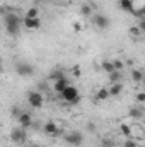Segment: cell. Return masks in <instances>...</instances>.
<instances>
[{"mask_svg": "<svg viewBox=\"0 0 145 147\" xmlns=\"http://www.w3.org/2000/svg\"><path fill=\"white\" fill-rule=\"evenodd\" d=\"M3 24H5V31L9 36H17L22 26V17H19L14 12H7L3 17Z\"/></svg>", "mask_w": 145, "mask_h": 147, "instance_id": "6da1fadb", "label": "cell"}, {"mask_svg": "<svg viewBox=\"0 0 145 147\" xmlns=\"http://www.w3.org/2000/svg\"><path fill=\"white\" fill-rule=\"evenodd\" d=\"M60 98L63 99V101H67V103H70V105H77L79 101H80V94H79V91H77V87L75 86H67L62 92H60Z\"/></svg>", "mask_w": 145, "mask_h": 147, "instance_id": "7a4b0ae2", "label": "cell"}, {"mask_svg": "<svg viewBox=\"0 0 145 147\" xmlns=\"http://www.w3.org/2000/svg\"><path fill=\"white\" fill-rule=\"evenodd\" d=\"M63 140H65V144H68L70 147H80L84 144V135H82L80 132L73 130V132H68V134L63 137Z\"/></svg>", "mask_w": 145, "mask_h": 147, "instance_id": "3957f363", "label": "cell"}, {"mask_svg": "<svg viewBox=\"0 0 145 147\" xmlns=\"http://www.w3.org/2000/svg\"><path fill=\"white\" fill-rule=\"evenodd\" d=\"M28 103H29V106L31 108H41L43 106V103H44V98H43V94L39 92V91H31L29 94H28Z\"/></svg>", "mask_w": 145, "mask_h": 147, "instance_id": "277c9868", "label": "cell"}, {"mask_svg": "<svg viewBox=\"0 0 145 147\" xmlns=\"http://www.w3.org/2000/svg\"><path fill=\"white\" fill-rule=\"evenodd\" d=\"M10 140H12L14 144H24V142L28 140L26 128H22V127H17V128H14V130L10 132Z\"/></svg>", "mask_w": 145, "mask_h": 147, "instance_id": "5b68a950", "label": "cell"}, {"mask_svg": "<svg viewBox=\"0 0 145 147\" xmlns=\"http://www.w3.org/2000/svg\"><path fill=\"white\" fill-rule=\"evenodd\" d=\"M15 72H17V75H21V77H31L34 74V67L31 63L19 62V63H15Z\"/></svg>", "mask_w": 145, "mask_h": 147, "instance_id": "8992f818", "label": "cell"}, {"mask_svg": "<svg viewBox=\"0 0 145 147\" xmlns=\"http://www.w3.org/2000/svg\"><path fill=\"white\" fill-rule=\"evenodd\" d=\"M92 22H94V26H96L97 29H101V31H104V29L109 28V17L104 16V14H96V16L92 17Z\"/></svg>", "mask_w": 145, "mask_h": 147, "instance_id": "52a82bcc", "label": "cell"}, {"mask_svg": "<svg viewBox=\"0 0 145 147\" xmlns=\"http://www.w3.org/2000/svg\"><path fill=\"white\" fill-rule=\"evenodd\" d=\"M43 132H44L46 135H60V134H62V128H60L55 121H46V123L43 125Z\"/></svg>", "mask_w": 145, "mask_h": 147, "instance_id": "ba28073f", "label": "cell"}, {"mask_svg": "<svg viewBox=\"0 0 145 147\" xmlns=\"http://www.w3.org/2000/svg\"><path fill=\"white\" fill-rule=\"evenodd\" d=\"M17 121H19V127H22V128H29L31 125H33V118H31V113H28V111H22L19 116H17Z\"/></svg>", "mask_w": 145, "mask_h": 147, "instance_id": "9c48e42d", "label": "cell"}, {"mask_svg": "<svg viewBox=\"0 0 145 147\" xmlns=\"http://www.w3.org/2000/svg\"><path fill=\"white\" fill-rule=\"evenodd\" d=\"M22 26H24L26 29L36 31V29L41 28V21H39V17H34V19H31V17H22Z\"/></svg>", "mask_w": 145, "mask_h": 147, "instance_id": "30bf717a", "label": "cell"}, {"mask_svg": "<svg viewBox=\"0 0 145 147\" xmlns=\"http://www.w3.org/2000/svg\"><path fill=\"white\" fill-rule=\"evenodd\" d=\"M67 86H70V80H68L67 77H63V79H60V80H55V82H53V91H55L56 94H60Z\"/></svg>", "mask_w": 145, "mask_h": 147, "instance_id": "8fae6325", "label": "cell"}, {"mask_svg": "<svg viewBox=\"0 0 145 147\" xmlns=\"http://www.w3.org/2000/svg\"><path fill=\"white\" fill-rule=\"evenodd\" d=\"M118 5H119L121 10H125V12H128V14H132L133 9H135V2H133V0H119Z\"/></svg>", "mask_w": 145, "mask_h": 147, "instance_id": "7c38bea8", "label": "cell"}, {"mask_svg": "<svg viewBox=\"0 0 145 147\" xmlns=\"http://www.w3.org/2000/svg\"><path fill=\"white\" fill-rule=\"evenodd\" d=\"M108 91H109V96L116 98V96H119V94H121V91H123V84H121V82L111 84V87H108Z\"/></svg>", "mask_w": 145, "mask_h": 147, "instance_id": "4fadbf2b", "label": "cell"}, {"mask_svg": "<svg viewBox=\"0 0 145 147\" xmlns=\"http://www.w3.org/2000/svg\"><path fill=\"white\" fill-rule=\"evenodd\" d=\"M130 116L133 118V120H140V118H144V115H145V111L140 108V106H133V108H130Z\"/></svg>", "mask_w": 145, "mask_h": 147, "instance_id": "5bb4252c", "label": "cell"}, {"mask_svg": "<svg viewBox=\"0 0 145 147\" xmlns=\"http://www.w3.org/2000/svg\"><path fill=\"white\" fill-rule=\"evenodd\" d=\"M108 98H109V91H108V87H101L99 91H97V94H96V101H108Z\"/></svg>", "mask_w": 145, "mask_h": 147, "instance_id": "9a60e30c", "label": "cell"}, {"mask_svg": "<svg viewBox=\"0 0 145 147\" xmlns=\"http://www.w3.org/2000/svg\"><path fill=\"white\" fill-rule=\"evenodd\" d=\"M132 80L140 84V82L144 80V72H142L140 69H132Z\"/></svg>", "mask_w": 145, "mask_h": 147, "instance_id": "2e32d148", "label": "cell"}, {"mask_svg": "<svg viewBox=\"0 0 145 147\" xmlns=\"http://www.w3.org/2000/svg\"><path fill=\"white\" fill-rule=\"evenodd\" d=\"M80 14L84 17H91L92 16V5L91 3H82L80 5Z\"/></svg>", "mask_w": 145, "mask_h": 147, "instance_id": "e0dca14e", "label": "cell"}, {"mask_svg": "<svg viewBox=\"0 0 145 147\" xmlns=\"http://www.w3.org/2000/svg\"><path fill=\"white\" fill-rule=\"evenodd\" d=\"M119 132H121V135H125L126 139L132 137V127H130L128 123H121V125H119Z\"/></svg>", "mask_w": 145, "mask_h": 147, "instance_id": "ac0fdd59", "label": "cell"}, {"mask_svg": "<svg viewBox=\"0 0 145 147\" xmlns=\"http://www.w3.org/2000/svg\"><path fill=\"white\" fill-rule=\"evenodd\" d=\"M109 75V80H111V84H116V82H121V79H123V74L118 72V70H114V72L108 74Z\"/></svg>", "mask_w": 145, "mask_h": 147, "instance_id": "d6986e66", "label": "cell"}, {"mask_svg": "<svg viewBox=\"0 0 145 147\" xmlns=\"http://www.w3.org/2000/svg\"><path fill=\"white\" fill-rule=\"evenodd\" d=\"M101 69H103L106 74L114 72V67H113V62H111V60H103V63H101Z\"/></svg>", "mask_w": 145, "mask_h": 147, "instance_id": "ffe728a7", "label": "cell"}, {"mask_svg": "<svg viewBox=\"0 0 145 147\" xmlns=\"http://www.w3.org/2000/svg\"><path fill=\"white\" fill-rule=\"evenodd\" d=\"M63 77H67L63 70H55V72L50 74V80H53V82H55V80H60V79H63Z\"/></svg>", "mask_w": 145, "mask_h": 147, "instance_id": "44dd1931", "label": "cell"}, {"mask_svg": "<svg viewBox=\"0 0 145 147\" xmlns=\"http://www.w3.org/2000/svg\"><path fill=\"white\" fill-rule=\"evenodd\" d=\"M24 17H31V19H34V17H39V9H38L36 5L34 7H31L28 12H26V16Z\"/></svg>", "mask_w": 145, "mask_h": 147, "instance_id": "7402d4cb", "label": "cell"}, {"mask_svg": "<svg viewBox=\"0 0 145 147\" xmlns=\"http://www.w3.org/2000/svg\"><path fill=\"white\" fill-rule=\"evenodd\" d=\"M128 33H130V36H133V38H138V36H142L144 33L140 31V28L138 26H132L130 29H128Z\"/></svg>", "mask_w": 145, "mask_h": 147, "instance_id": "603a6c76", "label": "cell"}, {"mask_svg": "<svg viewBox=\"0 0 145 147\" xmlns=\"http://www.w3.org/2000/svg\"><path fill=\"white\" fill-rule=\"evenodd\" d=\"M113 62V67H114V70H118V72H123V69H125V63L121 62V60H111Z\"/></svg>", "mask_w": 145, "mask_h": 147, "instance_id": "cb8c5ba5", "label": "cell"}, {"mask_svg": "<svg viewBox=\"0 0 145 147\" xmlns=\"http://www.w3.org/2000/svg\"><path fill=\"white\" fill-rule=\"evenodd\" d=\"M123 147H138V142H137V139H132V137H128V139L125 140Z\"/></svg>", "mask_w": 145, "mask_h": 147, "instance_id": "d4e9b609", "label": "cell"}, {"mask_svg": "<svg viewBox=\"0 0 145 147\" xmlns=\"http://www.w3.org/2000/svg\"><path fill=\"white\" fill-rule=\"evenodd\" d=\"M101 147H116L113 139H103L101 140Z\"/></svg>", "mask_w": 145, "mask_h": 147, "instance_id": "484cf974", "label": "cell"}, {"mask_svg": "<svg viewBox=\"0 0 145 147\" xmlns=\"http://www.w3.org/2000/svg\"><path fill=\"white\" fill-rule=\"evenodd\" d=\"M137 103H138V105L145 103V92H138V94H137Z\"/></svg>", "mask_w": 145, "mask_h": 147, "instance_id": "4316f807", "label": "cell"}, {"mask_svg": "<svg viewBox=\"0 0 145 147\" xmlns=\"http://www.w3.org/2000/svg\"><path fill=\"white\" fill-rule=\"evenodd\" d=\"M21 113H22V110H21L19 106H14V108H12V116H15V118H17Z\"/></svg>", "mask_w": 145, "mask_h": 147, "instance_id": "83f0119b", "label": "cell"}, {"mask_svg": "<svg viewBox=\"0 0 145 147\" xmlns=\"http://www.w3.org/2000/svg\"><path fill=\"white\" fill-rule=\"evenodd\" d=\"M73 31L75 33H80L82 31V24L80 22H73Z\"/></svg>", "mask_w": 145, "mask_h": 147, "instance_id": "f1b7e54d", "label": "cell"}, {"mask_svg": "<svg viewBox=\"0 0 145 147\" xmlns=\"http://www.w3.org/2000/svg\"><path fill=\"white\" fill-rule=\"evenodd\" d=\"M73 75H75V77H80V67H75V69H73Z\"/></svg>", "mask_w": 145, "mask_h": 147, "instance_id": "f546056e", "label": "cell"}, {"mask_svg": "<svg viewBox=\"0 0 145 147\" xmlns=\"http://www.w3.org/2000/svg\"><path fill=\"white\" fill-rule=\"evenodd\" d=\"M87 128H89L91 132H96V125H94V123H89V125H87Z\"/></svg>", "mask_w": 145, "mask_h": 147, "instance_id": "4dcf8cb0", "label": "cell"}, {"mask_svg": "<svg viewBox=\"0 0 145 147\" xmlns=\"http://www.w3.org/2000/svg\"><path fill=\"white\" fill-rule=\"evenodd\" d=\"M3 12H5V9H3V7H0V14H3Z\"/></svg>", "mask_w": 145, "mask_h": 147, "instance_id": "1f68e13d", "label": "cell"}, {"mask_svg": "<svg viewBox=\"0 0 145 147\" xmlns=\"http://www.w3.org/2000/svg\"><path fill=\"white\" fill-rule=\"evenodd\" d=\"M29 147H41V146H38V144H31Z\"/></svg>", "mask_w": 145, "mask_h": 147, "instance_id": "d6a6232c", "label": "cell"}, {"mask_svg": "<svg viewBox=\"0 0 145 147\" xmlns=\"http://www.w3.org/2000/svg\"><path fill=\"white\" fill-rule=\"evenodd\" d=\"M138 147H140V146H138Z\"/></svg>", "mask_w": 145, "mask_h": 147, "instance_id": "836d02e7", "label": "cell"}]
</instances>
